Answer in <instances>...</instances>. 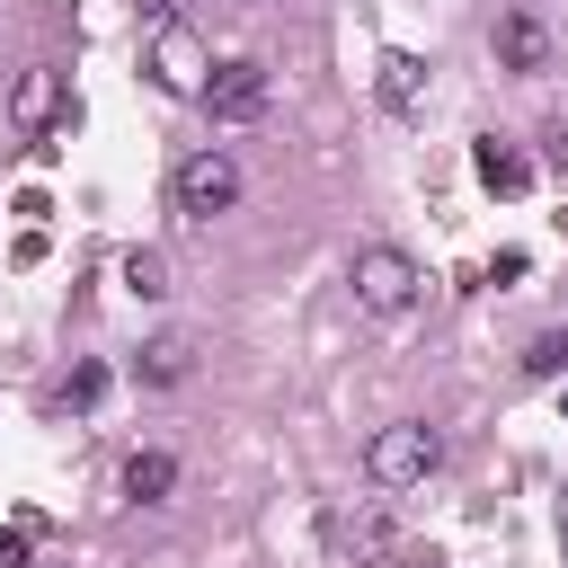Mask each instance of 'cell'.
Returning a JSON list of instances; mask_svg holds the SVG:
<instances>
[{"mask_svg":"<svg viewBox=\"0 0 568 568\" xmlns=\"http://www.w3.org/2000/svg\"><path fill=\"white\" fill-rule=\"evenodd\" d=\"M417 284H426V275H417V257H408V248H390V240H373V248H355V257H346V293H355V311H364V320H399V311L417 302Z\"/></svg>","mask_w":568,"mask_h":568,"instance_id":"obj_1","label":"cell"},{"mask_svg":"<svg viewBox=\"0 0 568 568\" xmlns=\"http://www.w3.org/2000/svg\"><path fill=\"white\" fill-rule=\"evenodd\" d=\"M444 462V435L426 417H390L373 444H364V479L373 488H426V470Z\"/></svg>","mask_w":568,"mask_h":568,"instance_id":"obj_2","label":"cell"},{"mask_svg":"<svg viewBox=\"0 0 568 568\" xmlns=\"http://www.w3.org/2000/svg\"><path fill=\"white\" fill-rule=\"evenodd\" d=\"M169 204H178L186 222H213V213H231V204H240V160H231V151H195V160H178V178H169Z\"/></svg>","mask_w":568,"mask_h":568,"instance_id":"obj_3","label":"cell"},{"mask_svg":"<svg viewBox=\"0 0 568 568\" xmlns=\"http://www.w3.org/2000/svg\"><path fill=\"white\" fill-rule=\"evenodd\" d=\"M151 80H160L169 98H204V80H213L204 44H195L178 18H160V27H151Z\"/></svg>","mask_w":568,"mask_h":568,"instance_id":"obj_4","label":"cell"},{"mask_svg":"<svg viewBox=\"0 0 568 568\" xmlns=\"http://www.w3.org/2000/svg\"><path fill=\"white\" fill-rule=\"evenodd\" d=\"M62 115H71V80H62L53 62H27V71L9 80V124H18V133H53Z\"/></svg>","mask_w":568,"mask_h":568,"instance_id":"obj_5","label":"cell"},{"mask_svg":"<svg viewBox=\"0 0 568 568\" xmlns=\"http://www.w3.org/2000/svg\"><path fill=\"white\" fill-rule=\"evenodd\" d=\"M195 106H213V124H257L266 115V62H213Z\"/></svg>","mask_w":568,"mask_h":568,"instance_id":"obj_6","label":"cell"},{"mask_svg":"<svg viewBox=\"0 0 568 568\" xmlns=\"http://www.w3.org/2000/svg\"><path fill=\"white\" fill-rule=\"evenodd\" d=\"M320 541H328V559H390V515L382 506H328L320 515Z\"/></svg>","mask_w":568,"mask_h":568,"instance_id":"obj_7","label":"cell"},{"mask_svg":"<svg viewBox=\"0 0 568 568\" xmlns=\"http://www.w3.org/2000/svg\"><path fill=\"white\" fill-rule=\"evenodd\" d=\"M195 373V328H160L142 355H133V382H151V390H178Z\"/></svg>","mask_w":568,"mask_h":568,"instance_id":"obj_8","label":"cell"},{"mask_svg":"<svg viewBox=\"0 0 568 568\" xmlns=\"http://www.w3.org/2000/svg\"><path fill=\"white\" fill-rule=\"evenodd\" d=\"M470 169H479V186H488V195H532V160H524L515 142H497V133H479V142H470Z\"/></svg>","mask_w":568,"mask_h":568,"instance_id":"obj_9","label":"cell"},{"mask_svg":"<svg viewBox=\"0 0 568 568\" xmlns=\"http://www.w3.org/2000/svg\"><path fill=\"white\" fill-rule=\"evenodd\" d=\"M382 106H390V115H417V106H426V62H417L408 44L382 53Z\"/></svg>","mask_w":568,"mask_h":568,"instance_id":"obj_10","label":"cell"},{"mask_svg":"<svg viewBox=\"0 0 568 568\" xmlns=\"http://www.w3.org/2000/svg\"><path fill=\"white\" fill-rule=\"evenodd\" d=\"M497 62H506V71H541V62H550L541 18H524V9H515V18H497Z\"/></svg>","mask_w":568,"mask_h":568,"instance_id":"obj_11","label":"cell"},{"mask_svg":"<svg viewBox=\"0 0 568 568\" xmlns=\"http://www.w3.org/2000/svg\"><path fill=\"white\" fill-rule=\"evenodd\" d=\"M169 488H178V453H160V444H142V453L124 462V497H133V506H160Z\"/></svg>","mask_w":568,"mask_h":568,"instance_id":"obj_12","label":"cell"},{"mask_svg":"<svg viewBox=\"0 0 568 568\" xmlns=\"http://www.w3.org/2000/svg\"><path fill=\"white\" fill-rule=\"evenodd\" d=\"M124 284H133L142 302H160V293H169V257H160V248H124Z\"/></svg>","mask_w":568,"mask_h":568,"instance_id":"obj_13","label":"cell"},{"mask_svg":"<svg viewBox=\"0 0 568 568\" xmlns=\"http://www.w3.org/2000/svg\"><path fill=\"white\" fill-rule=\"evenodd\" d=\"M524 373H532V382H550V373H568V328H541V337L524 346Z\"/></svg>","mask_w":568,"mask_h":568,"instance_id":"obj_14","label":"cell"},{"mask_svg":"<svg viewBox=\"0 0 568 568\" xmlns=\"http://www.w3.org/2000/svg\"><path fill=\"white\" fill-rule=\"evenodd\" d=\"M62 399H71V408H98V399H106V364H71Z\"/></svg>","mask_w":568,"mask_h":568,"instance_id":"obj_15","label":"cell"},{"mask_svg":"<svg viewBox=\"0 0 568 568\" xmlns=\"http://www.w3.org/2000/svg\"><path fill=\"white\" fill-rule=\"evenodd\" d=\"M0 568H27V524H0Z\"/></svg>","mask_w":568,"mask_h":568,"instance_id":"obj_16","label":"cell"},{"mask_svg":"<svg viewBox=\"0 0 568 568\" xmlns=\"http://www.w3.org/2000/svg\"><path fill=\"white\" fill-rule=\"evenodd\" d=\"M142 9V27H160V18H178V0H133Z\"/></svg>","mask_w":568,"mask_h":568,"instance_id":"obj_17","label":"cell"},{"mask_svg":"<svg viewBox=\"0 0 568 568\" xmlns=\"http://www.w3.org/2000/svg\"><path fill=\"white\" fill-rule=\"evenodd\" d=\"M231 9H266V0H231Z\"/></svg>","mask_w":568,"mask_h":568,"instance_id":"obj_18","label":"cell"},{"mask_svg":"<svg viewBox=\"0 0 568 568\" xmlns=\"http://www.w3.org/2000/svg\"><path fill=\"white\" fill-rule=\"evenodd\" d=\"M559 541H568V506H559Z\"/></svg>","mask_w":568,"mask_h":568,"instance_id":"obj_19","label":"cell"},{"mask_svg":"<svg viewBox=\"0 0 568 568\" xmlns=\"http://www.w3.org/2000/svg\"><path fill=\"white\" fill-rule=\"evenodd\" d=\"M559 408H568V390H559Z\"/></svg>","mask_w":568,"mask_h":568,"instance_id":"obj_20","label":"cell"}]
</instances>
